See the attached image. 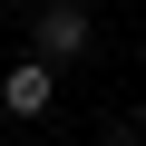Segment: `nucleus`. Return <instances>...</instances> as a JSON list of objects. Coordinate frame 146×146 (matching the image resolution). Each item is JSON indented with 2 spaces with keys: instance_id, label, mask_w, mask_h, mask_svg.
I'll list each match as a JSON object with an SVG mask.
<instances>
[{
  "instance_id": "nucleus-2",
  "label": "nucleus",
  "mask_w": 146,
  "mask_h": 146,
  "mask_svg": "<svg viewBox=\"0 0 146 146\" xmlns=\"http://www.w3.org/2000/svg\"><path fill=\"white\" fill-rule=\"evenodd\" d=\"M49 98H58V68H39V58L0 68V107H10V117H49Z\"/></svg>"
},
{
  "instance_id": "nucleus-1",
  "label": "nucleus",
  "mask_w": 146,
  "mask_h": 146,
  "mask_svg": "<svg viewBox=\"0 0 146 146\" xmlns=\"http://www.w3.org/2000/svg\"><path fill=\"white\" fill-rule=\"evenodd\" d=\"M29 39H39V68H78L88 58V10H78V0H49Z\"/></svg>"
}]
</instances>
